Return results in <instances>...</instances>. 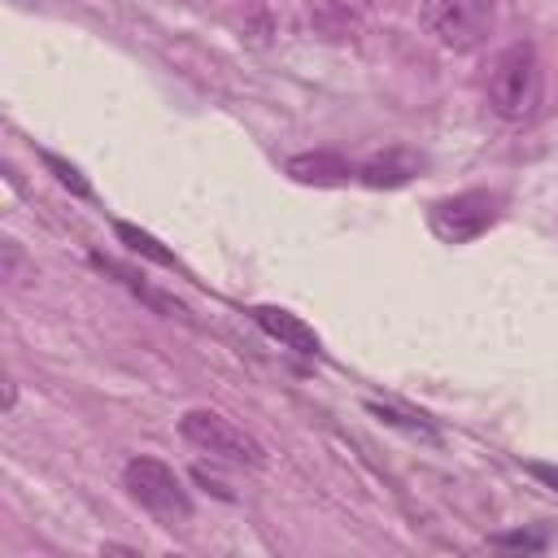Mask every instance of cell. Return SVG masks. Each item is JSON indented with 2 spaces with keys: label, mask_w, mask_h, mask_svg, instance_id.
Masks as SVG:
<instances>
[{
  "label": "cell",
  "mask_w": 558,
  "mask_h": 558,
  "mask_svg": "<svg viewBox=\"0 0 558 558\" xmlns=\"http://www.w3.org/2000/svg\"><path fill=\"white\" fill-rule=\"evenodd\" d=\"M488 105L510 122L536 113V105H541V61H536L532 44H510V48L497 52V61L488 70Z\"/></svg>",
  "instance_id": "cell-1"
},
{
  "label": "cell",
  "mask_w": 558,
  "mask_h": 558,
  "mask_svg": "<svg viewBox=\"0 0 558 558\" xmlns=\"http://www.w3.org/2000/svg\"><path fill=\"white\" fill-rule=\"evenodd\" d=\"M418 22L427 35H436V44L453 52H471L493 26V9L488 0H423Z\"/></svg>",
  "instance_id": "cell-2"
},
{
  "label": "cell",
  "mask_w": 558,
  "mask_h": 558,
  "mask_svg": "<svg viewBox=\"0 0 558 558\" xmlns=\"http://www.w3.org/2000/svg\"><path fill=\"white\" fill-rule=\"evenodd\" d=\"M122 480H126L131 497H135L144 510H153L157 519L174 523V519H187V514H192L187 488L179 484V475H174L166 462H157V458H131L126 471H122Z\"/></svg>",
  "instance_id": "cell-3"
},
{
  "label": "cell",
  "mask_w": 558,
  "mask_h": 558,
  "mask_svg": "<svg viewBox=\"0 0 558 558\" xmlns=\"http://www.w3.org/2000/svg\"><path fill=\"white\" fill-rule=\"evenodd\" d=\"M179 432H183L196 449L218 453V458H227V462H248V466H262V462H266V449H262L244 427H235L231 418H222V414H214V410H187V414L179 418Z\"/></svg>",
  "instance_id": "cell-4"
},
{
  "label": "cell",
  "mask_w": 558,
  "mask_h": 558,
  "mask_svg": "<svg viewBox=\"0 0 558 558\" xmlns=\"http://www.w3.org/2000/svg\"><path fill=\"white\" fill-rule=\"evenodd\" d=\"M497 218V196L493 192H458L432 205V231L445 244H466L480 231H488Z\"/></svg>",
  "instance_id": "cell-5"
},
{
  "label": "cell",
  "mask_w": 558,
  "mask_h": 558,
  "mask_svg": "<svg viewBox=\"0 0 558 558\" xmlns=\"http://www.w3.org/2000/svg\"><path fill=\"white\" fill-rule=\"evenodd\" d=\"M253 318H257V327H262L270 340H279L283 349L318 353V336H314V327H310V323H301L296 314H288V310H279V305H257V310H253Z\"/></svg>",
  "instance_id": "cell-6"
},
{
  "label": "cell",
  "mask_w": 558,
  "mask_h": 558,
  "mask_svg": "<svg viewBox=\"0 0 558 558\" xmlns=\"http://www.w3.org/2000/svg\"><path fill=\"white\" fill-rule=\"evenodd\" d=\"M288 174L296 179V183H314V187H336V183H349L357 170L340 157V153H296V157H288Z\"/></svg>",
  "instance_id": "cell-7"
},
{
  "label": "cell",
  "mask_w": 558,
  "mask_h": 558,
  "mask_svg": "<svg viewBox=\"0 0 558 558\" xmlns=\"http://www.w3.org/2000/svg\"><path fill=\"white\" fill-rule=\"evenodd\" d=\"M118 240L131 248V253H140V257H148V262H157V266H166V270H179V257L170 253V248H161L148 231H140L135 222H118Z\"/></svg>",
  "instance_id": "cell-8"
},
{
  "label": "cell",
  "mask_w": 558,
  "mask_h": 558,
  "mask_svg": "<svg viewBox=\"0 0 558 558\" xmlns=\"http://www.w3.org/2000/svg\"><path fill=\"white\" fill-rule=\"evenodd\" d=\"M357 179L371 183V187H401V183H410V166H397V161H371V166L357 170Z\"/></svg>",
  "instance_id": "cell-9"
},
{
  "label": "cell",
  "mask_w": 558,
  "mask_h": 558,
  "mask_svg": "<svg viewBox=\"0 0 558 558\" xmlns=\"http://www.w3.org/2000/svg\"><path fill=\"white\" fill-rule=\"evenodd\" d=\"M44 166H48V170L57 174V183H61V187H70L74 196H92V183H87V179L78 174V166H70V161H61L57 153H44Z\"/></svg>",
  "instance_id": "cell-10"
},
{
  "label": "cell",
  "mask_w": 558,
  "mask_h": 558,
  "mask_svg": "<svg viewBox=\"0 0 558 558\" xmlns=\"http://www.w3.org/2000/svg\"><path fill=\"white\" fill-rule=\"evenodd\" d=\"M366 410L371 414H379L384 423H397V427H405V432H414V436H427V440H436V432L423 423V418H410V414H397L392 405H379V401H366Z\"/></svg>",
  "instance_id": "cell-11"
},
{
  "label": "cell",
  "mask_w": 558,
  "mask_h": 558,
  "mask_svg": "<svg viewBox=\"0 0 558 558\" xmlns=\"http://www.w3.org/2000/svg\"><path fill=\"white\" fill-rule=\"evenodd\" d=\"M493 545H501V549H545V536L541 532H501V536H493Z\"/></svg>",
  "instance_id": "cell-12"
},
{
  "label": "cell",
  "mask_w": 558,
  "mask_h": 558,
  "mask_svg": "<svg viewBox=\"0 0 558 558\" xmlns=\"http://www.w3.org/2000/svg\"><path fill=\"white\" fill-rule=\"evenodd\" d=\"M527 475H536L541 484H549V488L558 493V466H549V462H527Z\"/></svg>",
  "instance_id": "cell-13"
}]
</instances>
